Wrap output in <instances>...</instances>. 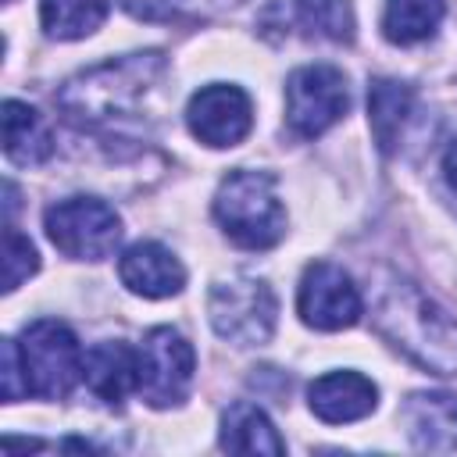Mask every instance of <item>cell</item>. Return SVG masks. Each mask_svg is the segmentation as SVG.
Masks as SVG:
<instances>
[{
	"label": "cell",
	"instance_id": "3957f363",
	"mask_svg": "<svg viewBox=\"0 0 457 457\" xmlns=\"http://www.w3.org/2000/svg\"><path fill=\"white\" fill-rule=\"evenodd\" d=\"M214 221L243 250H268L286 236V207L275 193V175L236 168L214 193Z\"/></svg>",
	"mask_w": 457,
	"mask_h": 457
},
{
	"label": "cell",
	"instance_id": "8fae6325",
	"mask_svg": "<svg viewBox=\"0 0 457 457\" xmlns=\"http://www.w3.org/2000/svg\"><path fill=\"white\" fill-rule=\"evenodd\" d=\"M407 439L418 450H457V396L443 389L411 393L396 411Z\"/></svg>",
	"mask_w": 457,
	"mask_h": 457
},
{
	"label": "cell",
	"instance_id": "ba28073f",
	"mask_svg": "<svg viewBox=\"0 0 457 457\" xmlns=\"http://www.w3.org/2000/svg\"><path fill=\"white\" fill-rule=\"evenodd\" d=\"M346 111L350 89L336 64H303L286 79V121L300 139H318Z\"/></svg>",
	"mask_w": 457,
	"mask_h": 457
},
{
	"label": "cell",
	"instance_id": "cb8c5ba5",
	"mask_svg": "<svg viewBox=\"0 0 457 457\" xmlns=\"http://www.w3.org/2000/svg\"><path fill=\"white\" fill-rule=\"evenodd\" d=\"M443 171H446V182L457 189V136L450 139V146H446V154H443Z\"/></svg>",
	"mask_w": 457,
	"mask_h": 457
},
{
	"label": "cell",
	"instance_id": "603a6c76",
	"mask_svg": "<svg viewBox=\"0 0 457 457\" xmlns=\"http://www.w3.org/2000/svg\"><path fill=\"white\" fill-rule=\"evenodd\" d=\"M118 4L139 21H168L182 7V0H118Z\"/></svg>",
	"mask_w": 457,
	"mask_h": 457
},
{
	"label": "cell",
	"instance_id": "52a82bcc",
	"mask_svg": "<svg viewBox=\"0 0 457 457\" xmlns=\"http://www.w3.org/2000/svg\"><path fill=\"white\" fill-rule=\"evenodd\" d=\"M193 371H196L193 343L171 325L150 328L136 346V393L157 411L179 407L189 396Z\"/></svg>",
	"mask_w": 457,
	"mask_h": 457
},
{
	"label": "cell",
	"instance_id": "4fadbf2b",
	"mask_svg": "<svg viewBox=\"0 0 457 457\" xmlns=\"http://www.w3.org/2000/svg\"><path fill=\"white\" fill-rule=\"evenodd\" d=\"M307 403H311L314 418H321L328 425H346V421H361L375 411L378 386L361 371H328L311 382Z\"/></svg>",
	"mask_w": 457,
	"mask_h": 457
},
{
	"label": "cell",
	"instance_id": "d6986e66",
	"mask_svg": "<svg viewBox=\"0 0 457 457\" xmlns=\"http://www.w3.org/2000/svg\"><path fill=\"white\" fill-rule=\"evenodd\" d=\"M107 18V0H39V21L50 39H86Z\"/></svg>",
	"mask_w": 457,
	"mask_h": 457
},
{
	"label": "cell",
	"instance_id": "6da1fadb",
	"mask_svg": "<svg viewBox=\"0 0 457 457\" xmlns=\"http://www.w3.org/2000/svg\"><path fill=\"white\" fill-rule=\"evenodd\" d=\"M375 332L432 375H457V321L414 282L386 275L371 300Z\"/></svg>",
	"mask_w": 457,
	"mask_h": 457
},
{
	"label": "cell",
	"instance_id": "9c48e42d",
	"mask_svg": "<svg viewBox=\"0 0 457 457\" xmlns=\"http://www.w3.org/2000/svg\"><path fill=\"white\" fill-rule=\"evenodd\" d=\"M296 314L307 328L318 332H339L361 321L364 314V300L361 289L353 286V278L332 264V261H311L300 275V289H296Z\"/></svg>",
	"mask_w": 457,
	"mask_h": 457
},
{
	"label": "cell",
	"instance_id": "7402d4cb",
	"mask_svg": "<svg viewBox=\"0 0 457 457\" xmlns=\"http://www.w3.org/2000/svg\"><path fill=\"white\" fill-rule=\"evenodd\" d=\"M0 382H4V403H18L21 396H29V382H25V368H21V353H18V339H4L0 343Z\"/></svg>",
	"mask_w": 457,
	"mask_h": 457
},
{
	"label": "cell",
	"instance_id": "ffe728a7",
	"mask_svg": "<svg viewBox=\"0 0 457 457\" xmlns=\"http://www.w3.org/2000/svg\"><path fill=\"white\" fill-rule=\"evenodd\" d=\"M296 4V18L307 32L332 39V43H350L353 39V7L350 0H293Z\"/></svg>",
	"mask_w": 457,
	"mask_h": 457
},
{
	"label": "cell",
	"instance_id": "277c9868",
	"mask_svg": "<svg viewBox=\"0 0 457 457\" xmlns=\"http://www.w3.org/2000/svg\"><path fill=\"white\" fill-rule=\"evenodd\" d=\"M18 353L29 382V396L39 400H68L82 382V346L75 332L57 318H39L21 328Z\"/></svg>",
	"mask_w": 457,
	"mask_h": 457
},
{
	"label": "cell",
	"instance_id": "5bb4252c",
	"mask_svg": "<svg viewBox=\"0 0 457 457\" xmlns=\"http://www.w3.org/2000/svg\"><path fill=\"white\" fill-rule=\"evenodd\" d=\"M82 382L104 403H121L136 389V350L129 343H93L82 353Z\"/></svg>",
	"mask_w": 457,
	"mask_h": 457
},
{
	"label": "cell",
	"instance_id": "d4e9b609",
	"mask_svg": "<svg viewBox=\"0 0 457 457\" xmlns=\"http://www.w3.org/2000/svg\"><path fill=\"white\" fill-rule=\"evenodd\" d=\"M4 4H11V0H4Z\"/></svg>",
	"mask_w": 457,
	"mask_h": 457
},
{
	"label": "cell",
	"instance_id": "8992f818",
	"mask_svg": "<svg viewBox=\"0 0 457 457\" xmlns=\"http://www.w3.org/2000/svg\"><path fill=\"white\" fill-rule=\"evenodd\" d=\"M46 239L71 261H104L121 243V218L100 196H68L43 211Z\"/></svg>",
	"mask_w": 457,
	"mask_h": 457
},
{
	"label": "cell",
	"instance_id": "9a60e30c",
	"mask_svg": "<svg viewBox=\"0 0 457 457\" xmlns=\"http://www.w3.org/2000/svg\"><path fill=\"white\" fill-rule=\"evenodd\" d=\"M414 114V89L400 79H371L368 86V125L382 154H393Z\"/></svg>",
	"mask_w": 457,
	"mask_h": 457
},
{
	"label": "cell",
	"instance_id": "44dd1931",
	"mask_svg": "<svg viewBox=\"0 0 457 457\" xmlns=\"http://www.w3.org/2000/svg\"><path fill=\"white\" fill-rule=\"evenodd\" d=\"M39 271V253L29 236H21L11 221L4 225V293H14L29 275Z\"/></svg>",
	"mask_w": 457,
	"mask_h": 457
},
{
	"label": "cell",
	"instance_id": "7c38bea8",
	"mask_svg": "<svg viewBox=\"0 0 457 457\" xmlns=\"http://www.w3.org/2000/svg\"><path fill=\"white\" fill-rule=\"evenodd\" d=\"M118 275H121V282H125L136 296H143V300H164V296L182 293V286H186V268H182V261H179L168 246H161V243H154V239L132 243V246L121 253V261H118Z\"/></svg>",
	"mask_w": 457,
	"mask_h": 457
},
{
	"label": "cell",
	"instance_id": "ac0fdd59",
	"mask_svg": "<svg viewBox=\"0 0 457 457\" xmlns=\"http://www.w3.org/2000/svg\"><path fill=\"white\" fill-rule=\"evenodd\" d=\"M446 14V0H386L382 36L396 46L428 39Z\"/></svg>",
	"mask_w": 457,
	"mask_h": 457
},
{
	"label": "cell",
	"instance_id": "7a4b0ae2",
	"mask_svg": "<svg viewBox=\"0 0 457 457\" xmlns=\"http://www.w3.org/2000/svg\"><path fill=\"white\" fill-rule=\"evenodd\" d=\"M164 75L161 50L121 54L71 75L57 89V107L82 129H114L139 114Z\"/></svg>",
	"mask_w": 457,
	"mask_h": 457
},
{
	"label": "cell",
	"instance_id": "e0dca14e",
	"mask_svg": "<svg viewBox=\"0 0 457 457\" xmlns=\"http://www.w3.org/2000/svg\"><path fill=\"white\" fill-rule=\"evenodd\" d=\"M218 443L221 450H232V453H282L286 450L271 418L250 400H236L232 407H225Z\"/></svg>",
	"mask_w": 457,
	"mask_h": 457
},
{
	"label": "cell",
	"instance_id": "5b68a950",
	"mask_svg": "<svg viewBox=\"0 0 457 457\" xmlns=\"http://www.w3.org/2000/svg\"><path fill=\"white\" fill-rule=\"evenodd\" d=\"M211 328L232 346H264L275 336L278 300L264 278L228 275L218 278L207 293Z\"/></svg>",
	"mask_w": 457,
	"mask_h": 457
},
{
	"label": "cell",
	"instance_id": "2e32d148",
	"mask_svg": "<svg viewBox=\"0 0 457 457\" xmlns=\"http://www.w3.org/2000/svg\"><path fill=\"white\" fill-rule=\"evenodd\" d=\"M54 154V132L43 114L21 100H4V157L18 168L43 164Z\"/></svg>",
	"mask_w": 457,
	"mask_h": 457
},
{
	"label": "cell",
	"instance_id": "30bf717a",
	"mask_svg": "<svg viewBox=\"0 0 457 457\" xmlns=\"http://www.w3.org/2000/svg\"><path fill=\"white\" fill-rule=\"evenodd\" d=\"M186 125L189 132L214 150L236 146L250 136L253 129V104L239 86L228 82H211L196 89L186 104Z\"/></svg>",
	"mask_w": 457,
	"mask_h": 457
}]
</instances>
